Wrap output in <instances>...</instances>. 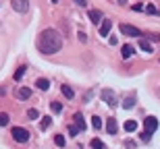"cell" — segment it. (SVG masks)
I'll use <instances>...</instances> for the list:
<instances>
[{"label": "cell", "mask_w": 160, "mask_h": 149, "mask_svg": "<svg viewBox=\"0 0 160 149\" xmlns=\"http://www.w3.org/2000/svg\"><path fill=\"white\" fill-rule=\"evenodd\" d=\"M89 145H92V149H104V143H102L100 139H92Z\"/></svg>", "instance_id": "cell-21"}, {"label": "cell", "mask_w": 160, "mask_h": 149, "mask_svg": "<svg viewBox=\"0 0 160 149\" xmlns=\"http://www.w3.org/2000/svg\"><path fill=\"white\" fill-rule=\"evenodd\" d=\"M133 52H135V50H133V46H129V44H127V46H123V50H121L123 58H131V56H133Z\"/></svg>", "instance_id": "cell-14"}, {"label": "cell", "mask_w": 160, "mask_h": 149, "mask_svg": "<svg viewBox=\"0 0 160 149\" xmlns=\"http://www.w3.org/2000/svg\"><path fill=\"white\" fill-rule=\"evenodd\" d=\"M110 29H112V21H110V19H102V23H100V35L106 37L108 33H110Z\"/></svg>", "instance_id": "cell-6"}, {"label": "cell", "mask_w": 160, "mask_h": 149, "mask_svg": "<svg viewBox=\"0 0 160 149\" xmlns=\"http://www.w3.org/2000/svg\"><path fill=\"white\" fill-rule=\"evenodd\" d=\"M50 108H52L54 114H58L60 110H62V104H60V101H52V104H50Z\"/></svg>", "instance_id": "cell-23"}, {"label": "cell", "mask_w": 160, "mask_h": 149, "mask_svg": "<svg viewBox=\"0 0 160 149\" xmlns=\"http://www.w3.org/2000/svg\"><path fill=\"white\" fill-rule=\"evenodd\" d=\"M11 6L15 12H27L29 11V0H11Z\"/></svg>", "instance_id": "cell-4"}, {"label": "cell", "mask_w": 160, "mask_h": 149, "mask_svg": "<svg viewBox=\"0 0 160 149\" xmlns=\"http://www.w3.org/2000/svg\"><path fill=\"white\" fill-rule=\"evenodd\" d=\"M89 19H92V23H102V12L100 11H96V8H92V11H89Z\"/></svg>", "instance_id": "cell-10"}, {"label": "cell", "mask_w": 160, "mask_h": 149, "mask_svg": "<svg viewBox=\"0 0 160 149\" xmlns=\"http://www.w3.org/2000/svg\"><path fill=\"white\" fill-rule=\"evenodd\" d=\"M92 126H94L96 131H100V128H102V118L98 116V114H96L94 118H92Z\"/></svg>", "instance_id": "cell-18"}, {"label": "cell", "mask_w": 160, "mask_h": 149, "mask_svg": "<svg viewBox=\"0 0 160 149\" xmlns=\"http://www.w3.org/2000/svg\"><path fill=\"white\" fill-rule=\"evenodd\" d=\"M25 71H27V66H19L17 72H15V81H21V79H23V75H25Z\"/></svg>", "instance_id": "cell-19"}, {"label": "cell", "mask_w": 160, "mask_h": 149, "mask_svg": "<svg viewBox=\"0 0 160 149\" xmlns=\"http://www.w3.org/2000/svg\"><path fill=\"white\" fill-rule=\"evenodd\" d=\"M125 147H127V149H135V143H133V141H129V139H127V141H125Z\"/></svg>", "instance_id": "cell-30"}, {"label": "cell", "mask_w": 160, "mask_h": 149, "mask_svg": "<svg viewBox=\"0 0 160 149\" xmlns=\"http://www.w3.org/2000/svg\"><path fill=\"white\" fill-rule=\"evenodd\" d=\"M69 133L75 137V135H79V128H77V126H69Z\"/></svg>", "instance_id": "cell-29"}, {"label": "cell", "mask_w": 160, "mask_h": 149, "mask_svg": "<svg viewBox=\"0 0 160 149\" xmlns=\"http://www.w3.org/2000/svg\"><path fill=\"white\" fill-rule=\"evenodd\" d=\"M77 37H79V42H88V35H85L83 31H79V33H77Z\"/></svg>", "instance_id": "cell-28"}, {"label": "cell", "mask_w": 160, "mask_h": 149, "mask_svg": "<svg viewBox=\"0 0 160 149\" xmlns=\"http://www.w3.org/2000/svg\"><path fill=\"white\" fill-rule=\"evenodd\" d=\"M17 97L19 100H27V97H31V89L29 87H21V89L17 91Z\"/></svg>", "instance_id": "cell-11"}, {"label": "cell", "mask_w": 160, "mask_h": 149, "mask_svg": "<svg viewBox=\"0 0 160 149\" xmlns=\"http://www.w3.org/2000/svg\"><path fill=\"white\" fill-rule=\"evenodd\" d=\"M11 135H12L15 141H19V143H27V141H29V131L23 128V126H15V128L11 131Z\"/></svg>", "instance_id": "cell-2"}, {"label": "cell", "mask_w": 160, "mask_h": 149, "mask_svg": "<svg viewBox=\"0 0 160 149\" xmlns=\"http://www.w3.org/2000/svg\"><path fill=\"white\" fill-rule=\"evenodd\" d=\"M133 106H135V97H133V95L125 97V101H123V108H125V110H129V108H133Z\"/></svg>", "instance_id": "cell-16"}, {"label": "cell", "mask_w": 160, "mask_h": 149, "mask_svg": "<svg viewBox=\"0 0 160 149\" xmlns=\"http://www.w3.org/2000/svg\"><path fill=\"white\" fill-rule=\"evenodd\" d=\"M146 12H150V15H154V12H156V6H154V4H148V6H146Z\"/></svg>", "instance_id": "cell-27"}, {"label": "cell", "mask_w": 160, "mask_h": 149, "mask_svg": "<svg viewBox=\"0 0 160 149\" xmlns=\"http://www.w3.org/2000/svg\"><path fill=\"white\" fill-rule=\"evenodd\" d=\"M135 128H137V122H135V120H127V122H125V131H127V133H133Z\"/></svg>", "instance_id": "cell-17"}, {"label": "cell", "mask_w": 160, "mask_h": 149, "mask_svg": "<svg viewBox=\"0 0 160 149\" xmlns=\"http://www.w3.org/2000/svg\"><path fill=\"white\" fill-rule=\"evenodd\" d=\"M60 91H62V95H65L67 100H73V97H75V91H73L69 85H62V87H60Z\"/></svg>", "instance_id": "cell-12"}, {"label": "cell", "mask_w": 160, "mask_h": 149, "mask_svg": "<svg viewBox=\"0 0 160 149\" xmlns=\"http://www.w3.org/2000/svg\"><path fill=\"white\" fill-rule=\"evenodd\" d=\"M50 124H52V118H48V116H44V120L40 122V128H42V131H46V128H48Z\"/></svg>", "instance_id": "cell-20"}, {"label": "cell", "mask_w": 160, "mask_h": 149, "mask_svg": "<svg viewBox=\"0 0 160 149\" xmlns=\"http://www.w3.org/2000/svg\"><path fill=\"white\" fill-rule=\"evenodd\" d=\"M119 2H127V0H119Z\"/></svg>", "instance_id": "cell-33"}, {"label": "cell", "mask_w": 160, "mask_h": 149, "mask_svg": "<svg viewBox=\"0 0 160 149\" xmlns=\"http://www.w3.org/2000/svg\"><path fill=\"white\" fill-rule=\"evenodd\" d=\"M52 2H58V0H52Z\"/></svg>", "instance_id": "cell-34"}, {"label": "cell", "mask_w": 160, "mask_h": 149, "mask_svg": "<svg viewBox=\"0 0 160 149\" xmlns=\"http://www.w3.org/2000/svg\"><path fill=\"white\" fill-rule=\"evenodd\" d=\"M156 128H158V120H156L154 116H148V118H146V131L156 133Z\"/></svg>", "instance_id": "cell-7"}, {"label": "cell", "mask_w": 160, "mask_h": 149, "mask_svg": "<svg viewBox=\"0 0 160 149\" xmlns=\"http://www.w3.org/2000/svg\"><path fill=\"white\" fill-rule=\"evenodd\" d=\"M73 120H75V126H77L79 131H85V128H88V124H85V118H83L81 112L75 114V116H73Z\"/></svg>", "instance_id": "cell-8"}, {"label": "cell", "mask_w": 160, "mask_h": 149, "mask_svg": "<svg viewBox=\"0 0 160 149\" xmlns=\"http://www.w3.org/2000/svg\"><path fill=\"white\" fill-rule=\"evenodd\" d=\"M106 131H108V135H117V131H119L117 118H108V122H106Z\"/></svg>", "instance_id": "cell-9"}, {"label": "cell", "mask_w": 160, "mask_h": 149, "mask_svg": "<svg viewBox=\"0 0 160 149\" xmlns=\"http://www.w3.org/2000/svg\"><path fill=\"white\" fill-rule=\"evenodd\" d=\"M38 48L44 54H56L62 48V35L56 29H44L38 37Z\"/></svg>", "instance_id": "cell-1"}, {"label": "cell", "mask_w": 160, "mask_h": 149, "mask_svg": "<svg viewBox=\"0 0 160 149\" xmlns=\"http://www.w3.org/2000/svg\"><path fill=\"white\" fill-rule=\"evenodd\" d=\"M150 139H152V133L143 131V133H142V141H150Z\"/></svg>", "instance_id": "cell-26"}, {"label": "cell", "mask_w": 160, "mask_h": 149, "mask_svg": "<svg viewBox=\"0 0 160 149\" xmlns=\"http://www.w3.org/2000/svg\"><path fill=\"white\" fill-rule=\"evenodd\" d=\"M150 40H152V42H160V35L158 33H150Z\"/></svg>", "instance_id": "cell-31"}, {"label": "cell", "mask_w": 160, "mask_h": 149, "mask_svg": "<svg viewBox=\"0 0 160 149\" xmlns=\"http://www.w3.org/2000/svg\"><path fill=\"white\" fill-rule=\"evenodd\" d=\"M6 124H8V114L0 112V126H6Z\"/></svg>", "instance_id": "cell-24"}, {"label": "cell", "mask_w": 160, "mask_h": 149, "mask_svg": "<svg viewBox=\"0 0 160 149\" xmlns=\"http://www.w3.org/2000/svg\"><path fill=\"white\" fill-rule=\"evenodd\" d=\"M75 4H79V6H85L88 2H85V0H75Z\"/></svg>", "instance_id": "cell-32"}, {"label": "cell", "mask_w": 160, "mask_h": 149, "mask_svg": "<svg viewBox=\"0 0 160 149\" xmlns=\"http://www.w3.org/2000/svg\"><path fill=\"white\" fill-rule=\"evenodd\" d=\"M100 97L106 101L108 106H117V95H114V91H112V89H102Z\"/></svg>", "instance_id": "cell-5"}, {"label": "cell", "mask_w": 160, "mask_h": 149, "mask_svg": "<svg viewBox=\"0 0 160 149\" xmlns=\"http://www.w3.org/2000/svg\"><path fill=\"white\" fill-rule=\"evenodd\" d=\"M54 145H56V147H65V137H62V135H56V137H54Z\"/></svg>", "instance_id": "cell-22"}, {"label": "cell", "mask_w": 160, "mask_h": 149, "mask_svg": "<svg viewBox=\"0 0 160 149\" xmlns=\"http://www.w3.org/2000/svg\"><path fill=\"white\" fill-rule=\"evenodd\" d=\"M27 116H29V120H36L40 116V112H38L36 108H31V110H27Z\"/></svg>", "instance_id": "cell-25"}, {"label": "cell", "mask_w": 160, "mask_h": 149, "mask_svg": "<svg viewBox=\"0 0 160 149\" xmlns=\"http://www.w3.org/2000/svg\"><path fill=\"white\" fill-rule=\"evenodd\" d=\"M139 48H142L146 54H152V44H150L148 40H142V42H139Z\"/></svg>", "instance_id": "cell-15"}, {"label": "cell", "mask_w": 160, "mask_h": 149, "mask_svg": "<svg viewBox=\"0 0 160 149\" xmlns=\"http://www.w3.org/2000/svg\"><path fill=\"white\" fill-rule=\"evenodd\" d=\"M36 85H38V89H42V91L50 89V81H48V79H38Z\"/></svg>", "instance_id": "cell-13"}, {"label": "cell", "mask_w": 160, "mask_h": 149, "mask_svg": "<svg viewBox=\"0 0 160 149\" xmlns=\"http://www.w3.org/2000/svg\"><path fill=\"white\" fill-rule=\"evenodd\" d=\"M121 33H123V35H129V37H142L143 35L135 25H127V23L121 25Z\"/></svg>", "instance_id": "cell-3"}]
</instances>
